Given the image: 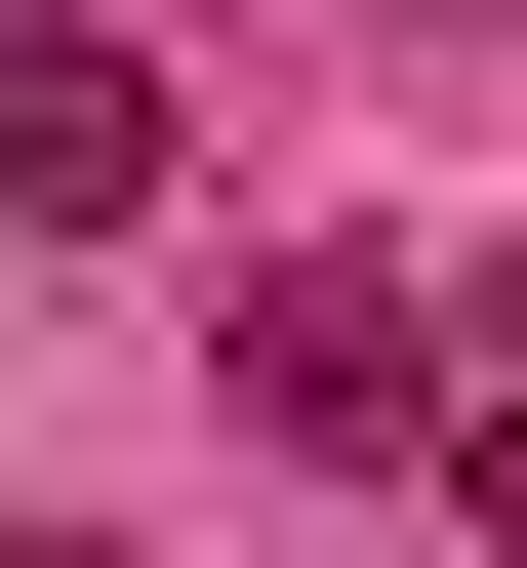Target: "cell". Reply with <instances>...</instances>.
I'll return each instance as SVG.
<instances>
[{
    "mask_svg": "<svg viewBox=\"0 0 527 568\" xmlns=\"http://www.w3.org/2000/svg\"><path fill=\"white\" fill-rule=\"evenodd\" d=\"M0 203H41V244H82V203H163V82H122V41H41V0H0Z\"/></svg>",
    "mask_w": 527,
    "mask_h": 568,
    "instance_id": "cell-1",
    "label": "cell"
},
{
    "mask_svg": "<svg viewBox=\"0 0 527 568\" xmlns=\"http://www.w3.org/2000/svg\"><path fill=\"white\" fill-rule=\"evenodd\" d=\"M406 366H446V284H244V406H284V447H365Z\"/></svg>",
    "mask_w": 527,
    "mask_h": 568,
    "instance_id": "cell-2",
    "label": "cell"
}]
</instances>
